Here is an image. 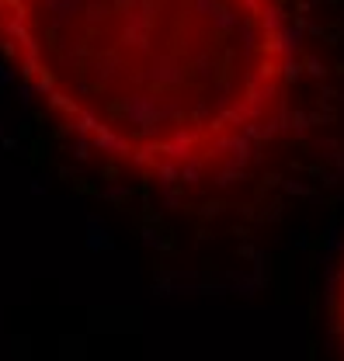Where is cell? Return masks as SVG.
<instances>
[{
  "instance_id": "6da1fadb",
  "label": "cell",
  "mask_w": 344,
  "mask_h": 361,
  "mask_svg": "<svg viewBox=\"0 0 344 361\" xmlns=\"http://www.w3.org/2000/svg\"><path fill=\"white\" fill-rule=\"evenodd\" d=\"M0 52L164 240L247 257L344 184L341 0H0Z\"/></svg>"
},
{
  "instance_id": "7a4b0ae2",
  "label": "cell",
  "mask_w": 344,
  "mask_h": 361,
  "mask_svg": "<svg viewBox=\"0 0 344 361\" xmlns=\"http://www.w3.org/2000/svg\"><path fill=\"white\" fill-rule=\"evenodd\" d=\"M338 337L344 348V271H341V285H338Z\"/></svg>"
}]
</instances>
